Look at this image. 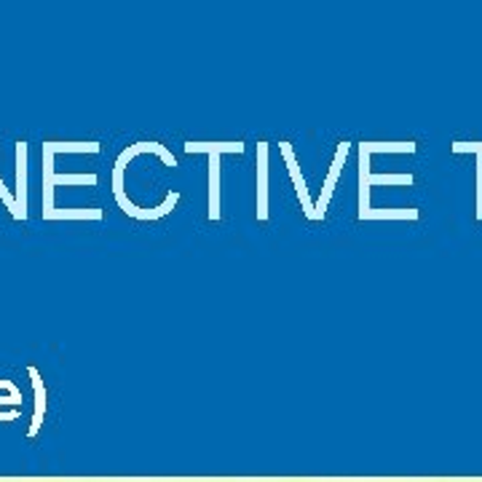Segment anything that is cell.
Wrapping results in <instances>:
<instances>
[{
    "label": "cell",
    "instance_id": "12",
    "mask_svg": "<svg viewBox=\"0 0 482 482\" xmlns=\"http://www.w3.org/2000/svg\"><path fill=\"white\" fill-rule=\"evenodd\" d=\"M43 220H102V209H51Z\"/></svg>",
    "mask_w": 482,
    "mask_h": 482
},
{
    "label": "cell",
    "instance_id": "2",
    "mask_svg": "<svg viewBox=\"0 0 482 482\" xmlns=\"http://www.w3.org/2000/svg\"><path fill=\"white\" fill-rule=\"evenodd\" d=\"M54 185H97V174H57L54 153L43 143V212L54 209Z\"/></svg>",
    "mask_w": 482,
    "mask_h": 482
},
{
    "label": "cell",
    "instance_id": "14",
    "mask_svg": "<svg viewBox=\"0 0 482 482\" xmlns=\"http://www.w3.org/2000/svg\"><path fill=\"white\" fill-rule=\"evenodd\" d=\"M0 201L5 204V209H11V217L16 220V217H19V212H16V198L8 193V188H5V182H3V177H0Z\"/></svg>",
    "mask_w": 482,
    "mask_h": 482
},
{
    "label": "cell",
    "instance_id": "4",
    "mask_svg": "<svg viewBox=\"0 0 482 482\" xmlns=\"http://www.w3.org/2000/svg\"><path fill=\"white\" fill-rule=\"evenodd\" d=\"M348 148H351L348 143H340V145H337V153H335L332 169H329V174H327V180H324V188H321L320 201L314 204V220H321V217H324V212H327V204H329V198H332V190H335V182H337L340 169H343V163H346Z\"/></svg>",
    "mask_w": 482,
    "mask_h": 482
},
{
    "label": "cell",
    "instance_id": "5",
    "mask_svg": "<svg viewBox=\"0 0 482 482\" xmlns=\"http://www.w3.org/2000/svg\"><path fill=\"white\" fill-rule=\"evenodd\" d=\"M282 153H285V161H287V169H290L293 185H295V190H298L301 206H303L306 217H309V220H314V201H311V196H309V188H306V180H303L301 166H298V161H295L293 145H290V143H282Z\"/></svg>",
    "mask_w": 482,
    "mask_h": 482
},
{
    "label": "cell",
    "instance_id": "13",
    "mask_svg": "<svg viewBox=\"0 0 482 482\" xmlns=\"http://www.w3.org/2000/svg\"><path fill=\"white\" fill-rule=\"evenodd\" d=\"M51 153H100V143H46Z\"/></svg>",
    "mask_w": 482,
    "mask_h": 482
},
{
    "label": "cell",
    "instance_id": "9",
    "mask_svg": "<svg viewBox=\"0 0 482 482\" xmlns=\"http://www.w3.org/2000/svg\"><path fill=\"white\" fill-rule=\"evenodd\" d=\"M27 375L32 378V389H35V418H32V426H30V434H35V432L43 426V413H46V386H43V378H40L38 367H27Z\"/></svg>",
    "mask_w": 482,
    "mask_h": 482
},
{
    "label": "cell",
    "instance_id": "8",
    "mask_svg": "<svg viewBox=\"0 0 482 482\" xmlns=\"http://www.w3.org/2000/svg\"><path fill=\"white\" fill-rule=\"evenodd\" d=\"M209 220H220V153H209Z\"/></svg>",
    "mask_w": 482,
    "mask_h": 482
},
{
    "label": "cell",
    "instance_id": "6",
    "mask_svg": "<svg viewBox=\"0 0 482 482\" xmlns=\"http://www.w3.org/2000/svg\"><path fill=\"white\" fill-rule=\"evenodd\" d=\"M16 220H27V143H16Z\"/></svg>",
    "mask_w": 482,
    "mask_h": 482
},
{
    "label": "cell",
    "instance_id": "1",
    "mask_svg": "<svg viewBox=\"0 0 482 482\" xmlns=\"http://www.w3.org/2000/svg\"><path fill=\"white\" fill-rule=\"evenodd\" d=\"M370 185H413V174H370V148L359 145V220L370 215Z\"/></svg>",
    "mask_w": 482,
    "mask_h": 482
},
{
    "label": "cell",
    "instance_id": "10",
    "mask_svg": "<svg viewBox=\"0 0 482 482\" xmlns=\"http://www.w3.org/2000/svg\"><path fill=\"white\" fill-rule=\"evenodd\" d=\"M185 153H244L241 143H188Z\"/></svg>",
    "mask_w": 482,
    "mask_h": 482
},
{
    "label": "cell",
    "instance_id": "3",
    "mask_svg": "<svg viewBox=\"0 0 482 482\" xmlns=\"http://www.w3.org/2000/svg\"><path fill=\"white\" fill-rule=\"evenodd\" d=\"M113 193H116V201H118V206L129 215V217H137V220H159L163 215H169L174 206H177V201H180V193L177 190H169V196H166V201L156 206V209H140L137 204H132L129 198H127V193H124V169H113Z\"/></svg>",
    "mask_w": 482,
    "mask_h": 482
},
{
    "label": "cell",
    "instance_id": "11",
    "mask_svg": "<svg viewBox=\"0 0 482 482\" xmlns=\"http://www.w3.org/2000/svg\"><path fill=\"white\" fill-rule=\"evenodd\" d=\"M453 153H475L478 156V220H482V143H453Z\"/></svg>",
    "mask_w": 482,
    "mask_h": 482
},
{
    "label": "cell",
    "instance_id": "7",
    "mask_svg": "<svg viewBox=\"0 0 482 482\" xmlns=\"http://www.w3.org/2000/svg\"><path fill=\"white\" fill-rule=\"evenodd\" d=\"M268 217V145H258V220Z\"/></svg>",
    "mask_w": 482,
    "mask_h": 482
}]
</instances>
